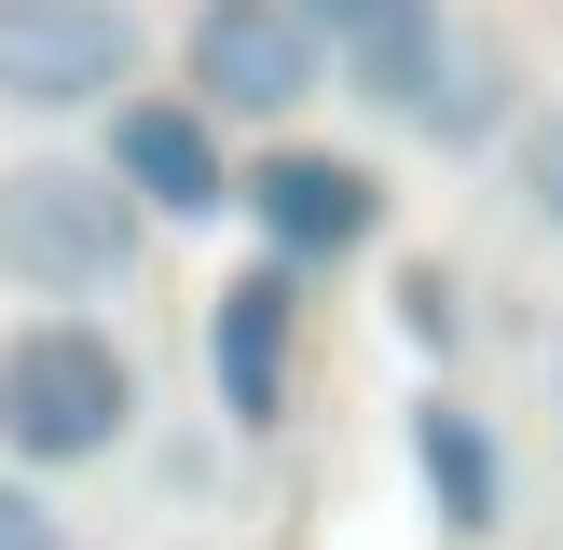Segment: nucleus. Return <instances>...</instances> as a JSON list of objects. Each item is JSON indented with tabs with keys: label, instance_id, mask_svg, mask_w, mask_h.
<instances>
[{
	"label": "nucleus",
	"instance_id": "nucleus-1",
	"mask_svg": "<svg viewBox=\"0 0 563 550\" xmlns=\"http://www.w3.org/2000/svg\"><path fill=\"white\" fill-rule=\"evenodd\" d=\"M137 440V358L97 317H27L0 330V454L27 468H97Z\"/></svg>",
	"mask_w": 563,
	"mask_h": 550
},
{
	"label": "nucleus",
	"instance_id": "nucleus-2",
	"mask_svg": "<svg viewBox=\"0 0 563 550\" xmlns=\"http://www.w3.org/2000/svg\"><path fill=\"white\" fill-rule=\"evenodd\" d=\"M0 275H14L42 317H82L97 289H124V275H137V207H124V179L82 165V152L0 165Z\"/></svg>",
	"mask_w": 563,
	"mask_h": 550
},
{
	"label": "nucleus",
	"instance_id": "nucleus-3",
	"mask_svg": "<svg viewBox=\"0 0 563 550\" xmlns=\"http://www.w3.org/2000/svg\"><path fill=\"white\" fill-rule=\"evenodd\" d=\"M179 97L207 124H289L302 97H330V55L289 0H192L179 28Z\"/></svg>",
	"mask_w": 563,
	"mask_h": 550
},
{
	"label": "nucleus",
	"instance_id": "nucleus-4",
	"mask_svg": "<svg viewBox=\"0 0 563 550\" xmlns=\"http://www.w3.org/2000/svg\"><path fill=\"white\" fill-rule=\"evenodd\" d=\"M152 28L124 0H0V110H124Z\"/></svg>",
	"mask_w": 563,
	"mask_h": 550
},
{
	"label": "nucleus",
	"instance_id": "nucleus-5",
	"mask_svg": "<svg viewBox=\"0 0 563 550\" xmlns=\"http://www.w3.org/2000/svg\"><path fill=\"white\" fill-rule=\"evenodd\" d=\"M234 207L262 220L275 275H317V262H357V248L385 234V165L317 152V138H275L262 165H234Z\"/></svg>",
	"mask_w": 563,
	"mask_h": 550
},
{
	"label": "nucleus",
	"instance_id": "nucleus-6",
	"mask_svg": "<svg viewBox=\"0 0 563 550\" xmlns=\"http://www.w3.org/2000/svg\"><path fill=\"white\" fill-rule=\"evenodd\" d=\"M110 179H124V207L137 220H220V207H234V152H220V124H207V110H192V97H124V110H110Z\"/></svg>",
	"mask_w": 563,
	"mask_h": 550
},
{
	"label": "nucleus",
	"instance_id": "nucleus-7",
	"mask_svg": "<svg viewBox=\"0 0 563 550\" xmlns=\"http://www.w3.org/2000/svg\"><path fill=\"white\" fill-rule=\"evenodd\" d=\"M289 330H302V302L275 262H247L207 302V372H220V427L234 440H275V413H289Z\"/></svg>",
	"mask_w": 563,
	"mask_h": 550
},
{
	"label": "nucleus",
	"instance_id": "nucleus-8",
	"mask_svg": "<svg viewBox=\"0 0 563 550\" xmlns=\"http://www.w3.org/2000/svg\"><path fill=\"white\" fill-rule=\"evenodd\" d=\"M412 468H427L440 537H495V522H509V454H495V427L454 399V385H427V399H412Z\"/></svg>",
	"mask_w": 563,
	"mask_h": 550
},
{
	"label": "nucleus",
	"instance_id": "nucleus-9",
	"mask_svg": "<svg viewBox=\"0 0 563 550\" xmlns=\"http://www.w3.org/2000/svg\"><path fill=\"white\" fill-rule=\"evenodd\" d=\"M509 97H522L509 42H482V28H440V55H427V82L399 97V124L427 138V152H482V138L509 124Z\"/></svg>",
	"mask_w": 563,
	"mask_h": 550
},
{
	"label": "nucleus",
	"instance_id": "nucleus-10",
	"mask_svg": "<svg viewBox=\"0 0 563 550\" xmlns=\"http://www.w3.org/2000/svg\"><path fill=\"white\" fill-rule=\"evenodd\" d=\"M302 28H317V55H330V82L344 69H372V55H399V42H427L440 28V0H289Z\"/></svg>",
	"mask_w": 563,
	"mask_h": 550
},
{
	"label": "nucleus",
	"instance_id": "nucleus-11",
	"mask_svg": "<svg viewBox=\"0 0 563 550\" xmlns=\"http://www.w3.org/2000/svg\"><path fill=\"white\" fill-rule=\"evenodd\" d=\"M509 193H522V220H537V234L563 248V97L509 124Z\"/></svg>",
	"mask_w": 563,
	"mask_h": 550
},
{
	"label": "nucleus",
	"instance_id": "nucleus-12",
	"mask_svg": "<svg viewBox=\"0 0 563 550\" xmlns=\"http://www.w3.org/2000/svg\"><path fill=\"white\" fill-rule=\"evenodd\" d=\"M399 330H412V344H427V358H454L467 302H454V275H440V262H399Z\"/></svg>",
	"mask_w": 563,
	"mask_h": 550
},
{
	"label": "nucleus",
	"instance_id": "nucleus-13",
	"mask_svg": "<svg viewBox=\"0 0 563 550\" xmlns=\"http://www.w3.org/2000/svg\"><path fill=\"white\" fill-rule=\"evenodd\" d=\"M0 550H69L55 495H42V482H14V468H0Z\"/></svg>",
	"mask_w": 563,
	"mask_h": 550
},
{
	"label": "nucleus",
	"instance_id": "nucleus-14",
	"mask_svg": "<svg viewBox=\"0 0 563 550\" xmlns=\"http://www.w3.org/2000/svg\"><path fill=\"white\" fill-rule=\"evenodd\" d=\"M550 385H563V344H550Z\"/></svg>",
	"mask_w": 563,
	"mask_h": 550
}]
</instances>
